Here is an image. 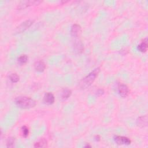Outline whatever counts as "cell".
I'll return each instance as SVG.
<instances>
[{
  "label": "cell",
  "instance_id": "cell-14",
  "mask_svg": "<svg viewBox=\"0 0 148 148\" xmlns=\"http://www.w3.org/2000/svg\"><path fill=\"white\" fill-rule=\"evenodd\" d=\"M74 48L75 49V51L76 52H77L78 53H80L83 52V51L84 50L83 45L82 44V43L80 41H76V42L75 43V44L74 45Z\"/></svg>",
  "mask_w": 148,
  "mask_h": 148
},
{
  "label": "cell",
  "instance_id": "cell-2",
  "mask_svg": "<svg viewBox=\"0 0 148 148\" xmlns=\"http://www.w3.org/2000/svg\"><path fill=\"white\" fill-rule=\"evenodd\" d=\"M14 102L16 105L22 109H29L34 108L36 105V102L34 99L24 96H20L17 97Z\"/></svg>",
  "mask_w": 148,
  "mask_h": 148
},
{
  "label": "cell",
  "instance_id": "cell-10",
  "mask_svg": "<svg viewBox=\"0 0 148 148\" xmlns=\"http://www.w3.org/2000/svg\"><path fill=\"white\" fill-rule=\"evenodd\" d=\"M43 101L46 104L51 105L54 102V95L51 92H47L45 94L43 97Z\"/></svg>",
  "mask_w": 148,
  "mask_h": 148
},
{
  "label": "cell",
  "instance_id": "cell-7",
  "mask_svg": "<svg viewBox=\"0 0 148 148\" xmlns=\"http://www.w3.org/2000/svg\"><path fill=\"white\" fill-rule=\"evenodd\" d=\"M81 32V27L77 24H73L71 27V34L73 37H77Z\"/></svg>",
  "mask_w": 148,
  "mask_h": 148
},
{
  "label": "cell",
  "instance_id": "cell-6",
  "mask_svg": "<svg viewBox=\"0 0 148 148\" xmlns=\"http://www.w3.org/2000/svg\"><path fill=\"white\" fill-rule=\"evenodd\" d=\"M114 141L118 145H130L131 143V140L125 136H116L114 137Z\"/></svg>",
  "mask_w": 148,
  "mask_h": 148
},
{
  "label": "cell",
  "instance_id": "cell-9",
  "mask_svg": "<svg viewBox=\"0 0 148 148\" xmlns=\"http://www.w3.org/2000/svg\"><path fill=\"white\" fill-rule=\"evenodd\" d=\"M137 125L140 128H143L147 125V116L146 115L139 117L136 120Z\"/></svg>",
  "mask_w": 148,
  "mask_h": 148
},
{
  "label": "cell",
  "instance_id": "cell-12",
  "mask_svg": "<svg viewBox=\"0 0 148 148\" xmlns=\"http://www.w3.org/2000/svg\"><path fill=\"white\" fill-rule=\"evenodd\" d=\"M72 94V91L71 90L68 89V88H65L63 90V91H62L61 93V99L63 101H65L66 99H67Z\"/></svg>",
  "mask_w": 148,
  "mask_h": 148
},
{
  "label": "cell",
  "instance_id": "cell-15",
  "mask_svg": "<svg viewBox=\"0 0 148 148\" xmlns=\"http://www.w3.org/2000/svg\"><path fill=\"white\" fill-rule=\"evenodd\" d=\"M19 76L16 73H11L9 75V79L12 83H17L19 80Z\"/></svg>",
  "mask_w": 148,
  "mask_h": 148
},
{
  "label": "cell",
  "instance_id": "cell-3",
  "mask_svg": "<svg viewBox=\"0 0 148 148\" xmlns=\"http://www.w3.org/2000/svg\"><path fill=\"white\" fill-rule=\"evenodd\" d=\"M34 23V20H28L24 22H23L21 24H20L16 29V33H21L28 29Z\"/></svg>",
  "mask_w": 148,
  "mask_h": 148
},
{
  "label": "cell",
  "instance_id": "cell-1",
  "mask_svg": "<svg viewBox=\"0 0 148 148\" xmlns=\"http://www.w3.org/2000/svg\"><path fill=\"white\" fill-rule=\"evenodd\" d=\"M100 71L99 68L95 69L93 71L90 72L88 75L84 77L79 83V86L82 89H85L88 87L94 82L95 78L98 76Z\"/></svg>",
  "mask_w": 148,
  "mask_h": 148
},
{
  "label": "cell",
  "instance_id": "cell-19",
  "mask_svg": "<svg viewBox=\"0 0 148 148\" xmlns=\"http://www.w3.org/2000/svg\"><path fill=\"white\" fill-rule=\"evenodd\" d=\"M103 93H104L103 90H102V89H99V90L97 91V95H98V96H100V95L103 94Z\"/></svg>",
  "mask_w": 148,
  "mask_h": 148
},
{
  "label": "cell",
  "instance_id": "cell-13",
  "mask_svg": "<svg viewBox=\"0 0 148 148\" xmlns=\"http://www.w3.org/2000/svg\"><path fill=\"white\" fill-rule=\"evenodd\" d=\"M47 140L45 138H42L35 143L34 147H45L47 146Z\"/></svg>",
  "mask_w": 148,
  "mask_h": 148
},
{
  "label": "cell",
  "instance_id": "cell-18",
  "mask_svg": "<svg viewBox=\"0 0 148 148\" xmlns=\"http://www.w3.org/2000/svg\"><path fill=\"white\" fill-rule=\"evenodd\" d=\"M21 132H22V134H23V136L24 137H25V138L27 137L28 134H29L28 128L25 125L23 126L22 128H21Z\"/></svg>",
  "mask_w": 148,
  "mask_h": 148
},
{
  "label": "cell",
  "instance_id": "cell-5",
  "mask_svg": "<svg viewBox=\"0 0 148 148\" xmlns=\"http://www.w3.org/2000/svg\"><path fill=\"white\" fill-rule=\"evenodd\" d=\"M118 92L121 97L125 98L130 93V90L127 85L120 84L118 86Z\"/></svg>",
  "mask_w": 148,
  "mask_h": 148
},
{
  "label": "cell",
  "instance_id": "cell-21",
  "mask_svg": "<svg viewBox=\"0 0 148 148\" xmlns=\"http://www.w3.org/2000/svg\"><path fill=\"white\" fill-rule=\"evenodd\" d=\"M84 147H91V146L89 145H88V144H87L86 146H84Z\"/></svg>",
  "mask_w": 148,
  "mask_h": 148
},
{
  "label": "cell",
  "instance_id": "cell-16",
  "mask_svg": "<svg viewBox=\"0 0 148 148\" xmlns=\"http://www.w3.org/2000/svg\"><path fill=\"white\" fill-rule=\"evenodd\" d=\"M17 60L20 64H24L28 61V57L26 55H21L18 58Z\"/></svg>",
  "mask_w": 148,
  "mask_h": 148
},
{
  "label": "cell",
  "instance_id": "cell-11",
  "mask_svg": "<svg viewBox=\"0 0 148 148\" xmlns=\"http://www.w3.org/2000/svg\"><path fill=\"white\" fill-rule=\"evenodd\" d=\"M147 47H148V42H147V38H145L144 39L141 43L138 45L137 48L138 50L142 52V53H145L147 51Z\"/></svg>",
  "mask_w": 148,
  "mask_h": 148
},
{
  "label": "cell",
  "instance_id": "cell-4",
  "mask_svg": "<svg viewBox=\"0 0 148 148\" xmlns=\"http://www.w3.org/2000/svg\"><path fill=\"white\" fill-rule=\"evenodd\" d=\"M41 1H24L20 2V3L18 5V9H24L28 6L34 5H38L39 3H40Z\"/></svg>",
  "mask_w": 148,
  "mask_h": 148
},
{
  "label": "cell",
  "instance_id": "cell-20",
  "mask_svg": "<svg viewBox=\"0 0 148 148\" xmlns=\"http://www.w3.org/2000/svg\"><path fill=\"white\" fill-rule=\"evenodd\" d=\"M100 136H99V135H96L95 136V140H97V141H99V140H100Z\"/></svg>",
  "mask_w": 148,
  "mask_h": 148
},
{
  "label": "cell",
  "instance_id": "cell-17",
  "mask_svg": "<svg viewBox=\"0 0 148 148\" xmlns=\"http://www.w3.org/2000/svg\"><path fill=\"white\" fill-rule=\"evenodd\" d=\"M15 142L14 138L13 137H10L8 139L6 142V146L8 147H13L14 146Z\"/></svg>",
  "mask_w": 148,
  "mask_h": 148
},
{
  "label": "cell",
  "instance_id": "cell-8",
  "mask_svg": "<svg viewBox=\"0 0 148 148\" xmlns=\"http://www.w3.org/2000/svg\"><path fill=\"white\" fill-rule=\"evenodd\" d=\"M45 64L42 60L36 61L34 64V68L36 71L38 72H42L45 69Z\"/></svg>",
  "mask_w": 148,
  "mask_h": 148
}]
</instances>
